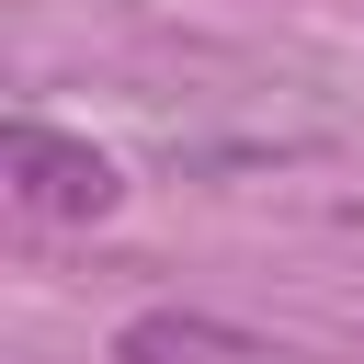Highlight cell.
I'll return each mask as SVG.
<instances>
[{
	"instance_id": "6da1fadb",
	"label": "cell",
	"mask_w": 364,
	"mask_h": 364,
	"mask_svg": "<svg viewBox=\"0 0 364 364\" xmlns=\"http://www.w3.org/2000/svg\"><path fill=\"white\" fill-rule=\"evenodd\" d=\"M0 171H11V205L46 216V228H91V216H114V193H125L91 136H57V125H34V114L0 136Z\"/></svg>"
},
{
	"instance_id": "7a4b0ae2",
	"label": "cell",
	"mask_w": 364,
	"mask_h": 364,
	"mask_svg": "<svg viewBox=\"0 0 364 364\" xmlns=\"http://www.w3.org/2000/svg\"><path fill=\"white\" fill-rule=\"evenodd\" d=\"M114 364H296V353L239 318H205V307H136L114 330Z\"/></svg>"
}]
</instances>
